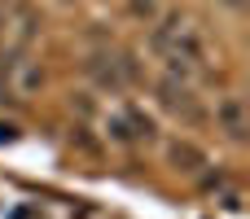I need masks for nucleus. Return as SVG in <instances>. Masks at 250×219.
<instances>
[{
    "label": "nucleus",
    "mask_w": 250,
    "mask_h": 219,
    "mask_svg": "<svg viewBox=\"0 0 250 219\" xmlns=\"http://www.w3.org/2000/svg\"><path fill=\"white\" fill-rule=\"evenodd\" d=\"M158 97H163V105H167V110H176V114H185V119H198L189 88H180V83H163V88H158Z\"/></svg>",
    "instance_id": "1"
},
{
    "label": "nucleus",
    "mask_w": 250,
    "mask_h": 219,
    "mask_svg": "<svg viewBox=\"0 0 250 219\" xmlns=\"http://www.w3.org/2000/svg\"><path fill=\"white\" fill-rule=\"evenodd\" d=\"M171 162H176L180 171H198V167H202V154H198L193 145H171Z\"/></svg>",
    "instance_id": "2"
},
{
    "label": "nucleus",
    "mask_w": 250,
    "mask_h": 219,
    "mask_svg": "<svg viewBox=\"0 0 250 219\" xmlns=\"http://www.w3.org/2000/svg\"><path fill=\"white\" fill-rule=\"evenodd\" d=\"M220 119L229 123V132H233V136H246V123H242V101H229V105L220 110Z\"/></svg>",
    "instance_id": "3"
}]
</instances>
